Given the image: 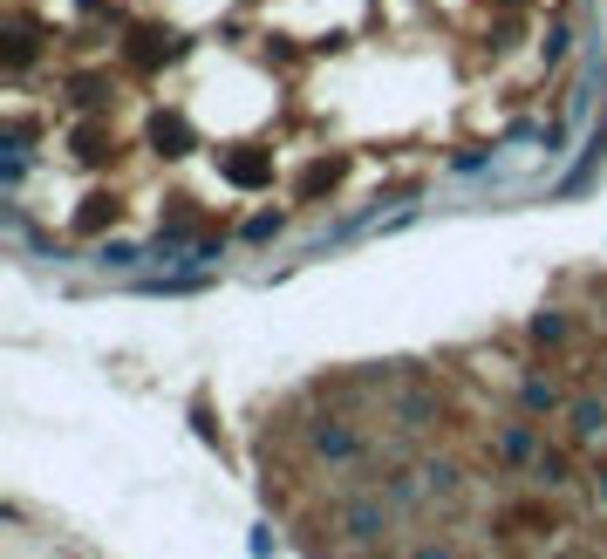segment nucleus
<instances>
[{
    "label": "nucleus",
    "instance_id": "nucleus-7",
    "mask_svg": "<svg viewBox=\"0 0 607 559\" xmlns=\"http://www.w3.org/2000/svg\"><path fill=\"white\" fill-rule=\"evenodd\" d=\"M219 171H226L232 185H266V178H273L266 157H219Z\"/></svg>",
    "mask_w": 607,
    "mask_h": 559
},
{
    "label": "nucleus",
    "instance_id": "nucleus-13",
    "mask_svg": "<svg viewBox=\"0 0 607 559\" xmlns=\"http://www.w3.org/2000/svg\"><path fill=\"white\" fill-rule=\"evenodd\" d=\"M587 485H594V505H601V512H607V464H601V471H594V478H587Z\"/></svg>",
    "mask_w": 607,
    "mask_h": 559
},
{
    "label": "nucleus",
    "instance_id": "nucleus-10",
    "mask_svg": "<svg viewBox=\"0 0 607 559\" xmlns=\"http://www.w3.org/2000/svg\"><path fill=\"white\" fill-rule=\"evenodd\" d=\"M280 225H287V219H280V212H260V219H246V239H273Z\"/></svg>",
    "mask_w": 607,
    "mask_h": 559
},
{
    "label": "nucleus",
    "instance_id": "nucleus-4",
    "mask_svg": "<svg viewBox=\"0 0 607 559\" xmlns=\"http://www.w3.org/2000/svg\"><path fill=\"white\" fill-rule=\"evenodd\" d=\"M567 389H560V375H546V369H526L519 375V410L526 416H539V423H546V416H567Z\"/></svg>",
    "mask_w": 607,
    "mask_h": 559
},
{
    "label": "nucleus",
    "instance_id": "nucleus-8",
    "mask_svg": "<svg viewBox=\"0 0 607 559\" xmlns=\"http://www.w3.org/2000/svg\"><path fill=\"white\" fill-rule=\"evenodd\" d=\"M532 341L560 348V341H567V314H553V307H546V314H532Z\"/></svg>",
    "mask_w": 607,
    "mask_h": 559
},
{
    "label": "nucleus",
    "instance_id": "nucleus-11",
    "mask_svg": "<svg viewBox=\"0 0 607 559\" xmlns=\"http://www.w3.org/2000/svg\"><path fill=\"white\" fill-rule=\"evenodd\" d=\"M410 559H457V546H451V539H423Z\"/></svg>",
    "mask_w": 607,
    "mask_h": 559
},
{
    "label": "nucleus",
    "instance_id": "nucleus-9",
    "mask_svg": "<svg viewBox=\"0 0 607 559\" xmlns=\"http://www.w3.org/2000/svg\"><path fill=\"white\" fill-rule=\"evenodd\" d=\"M335 178H342V157H335V164H314V171L301 178V198H314V191H328Z\"/></svg>",
    "mask_w": 607,
    "mask_h": 559
},
{
    "label": "nucleus",
    "instance_id": "nucleus-3",
    "mask_svg": "<svg viewBox=\"0 0 607 559\" xmlns=\"http://www.w3.org/2000/svg\"><path fill=\"white\" fill-rule=\"evenodd\" d=\"M567 444L587 450V457L607 450V396L587 389V396H573V403H567Z\"/></svg>",
    "mask_w": 607,
    "mask_h": 559
},
{
    "label": "nucleus",
    "instance_id": "nucleus-12",
    "mask_svg": "<svg viewBox=\"0 0 607 559\" xmlns=\"http://www.w3.org/2000/svg\"><path fill=\"white\" fill-rule=\"evenodd\" d=\"M96 260H103V266H130V260H137V253H130V246H123V239H110V246H103V253H96Z\"/></svg>",
    "mask_w": 607,
    "mask_h": 559
},
{
    "label": "nucleus",
    "instance_id": "nucleus-6",
    "mask_svg": "<svg viewBox=\"0 0 607 559\" xmlns=\"http://www.w3.org/2000/svg\"><path fill=\"white\" fill-rule=\"evenodd\" d=\"M342 532L348 539H362V546L382 539V532H389V505H382V498H348L342 505Z\"/></svg>",
    "mask_w": 607,
    "mask_h": 559
},
{
    "label": "nucleus",
    "instance_id": "nucleus-1",
    "mask_svg": "<svg viewBox=\"0 0 607 559\" xmlns=\"http://www.w3.org/2000/svg\"><path fill=\"white\" fill-rule=\"evenodd\" d=\"M307 450L328 464V471H355L369 444H362V430L348 423V416H307Z\"/></svg>",
    "mask_w": 607,
    "mask_h": 559
},
{
    "label": "nucleus",
    "instance_id": "nucleus-2",
    "mask_svg": "<svg viewBox=\"0 0 607 559\" xmlns=\"http://www.w3.org/2000/svg\"><path fill=\"white\" fill-rule=\"evenodd\" d=\"M539 450H546V430H539V416H526V410L505 416V423L492 430V457L498 464H512V471H532Z\"/></svg>",
    "mask_w": 607,
    "mask_h": 559
},
{
    "label": "nucleus",
    "instance_id": "nucleus-5",
    "mask_svg": "<svg viewBox=\"0 0 607 559\" xmlns=\"http://www.w3.org/2000/svg\"><path fill=\"white\" fill-rule=\"evenodd\" d=\"M389 416H396L403 430H430V423H437V389H423V382H403V375H396V389H389Z\"/></svg>",
    "mask_w": 607,
    "mask_h": 559
}]
</instances>
